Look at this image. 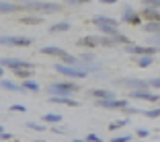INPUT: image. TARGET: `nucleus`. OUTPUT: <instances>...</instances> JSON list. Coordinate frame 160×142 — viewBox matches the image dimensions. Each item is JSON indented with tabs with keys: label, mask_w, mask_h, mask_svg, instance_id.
I'll return each instance as SVG.
<instances>
[{
	"label": "nucleus",
	"mask_w": 160,
	"mask_h": 142,
	"mask_svg": "<svg viewBox=\"0 0 160 142\" xmlns=\"http://www.w3.org/2000/svg\"><path fill=\"white\" fill-rule=\"evenodd\" d=\"M41 54H45V56H52V58H64L66 56V50H64V47H60V45H43L41 47Z\"/></svg>",
	"instance_id": "14"
},
{
	"label": "nucleus",
	"mask_w": 160,
	"mask_h": 142,
	"mask_svg": "<svg viewBox=\"0 0 160 142\" xmlns=\"http://www.w3.org/2000/svg\"><path fill=\"white\" fill-rule=\"evenodd\" d=\"M148 87H152V89H160V76L158 78H150V81H146Z\"/></svg>",
	"instance_id": "34"
},
{
	"label": "nucleus",
	"mask_w": 160,
	"mask_h": 142,
	"mask_svg": "<svg viewBox=\"0 0 160 142\" xmlns=\"http://www.w3.org/2000/svg\"><path fill=\"white\" fill-rule=\"evenodd\" d=\"M136 136L138 138H148V136H150V130H146V128H136Z\"/></svg>",
	"instance_id": "33"
},
{
	"label": "nucleus",
	"mask_w": 160,
	"mask_h": 142,
	"mask_svg": "<svg viewBox=\"0 0 160 142\" xmlns=\"http://www.w3.org/2000/svg\"><path fill=\"white\" fill-rule=\"evenodd\" d=\"M60 64H64V66H72V68H80V58L72 56V54H66V56L62 58ZM80 70H82V68H80Z\"/></svg>",
	"instance_id": "19"
},
{
	"label": "nucleus",
	"mask_w": 160,
	"mask_h": 142,
	"mask_svg": "<svg viewBox=\"0 0 160 142\" xmlns=\"http://www.w3.org/2000/svg\"><path fill=\"white\" fill-rule=\"evenodd\" d=\"M39 142H43V140H39Z\"/></svg>",
	"instance_id": "42"
},
{
	"label": "nucleus",
	"mask_w": 160,
	"mask_h": 142,
	"mask_svg": "<svg viewBox=\"0 0 160 142\" xmlns=\"http://www.w3.org/2000/svg\"><path fill=\"white\" fill-rule=\"evenodd\" d=\"M21 8V2H0V13L2 14H10V13H19Z\"/></svg>",
	"instance_id": "16"
},
{
	"label": "nucleus",
	"mask_w": 160,
	"mask_h": 142,
	"mask_svg": "<svg viewBox=\"0 0 160 142\" xmlns=\"http://www.w3.org/2000/svg\"><path fill=\"white\" fill-rule=\"evenodd\" d=\"M142 115H144V118H150V119H156V118H160V107L146 109V111H142Z\"/></svg>",
	"instance_id": "27"
},
{
	"label": "nucleus",
	"mask_w": 160,
	"mask_h": 142,
	"mask_svg": "<svg viewBox=\"0 0 160 142\" xmlns=\"http://www.w3.org/2000/svg\"><path fill=\"white\" fill-rule=\"evenodd\" d=\"M49 103H56V105H68V107H78V101L72 99V97H47Z\"/></svg>",
	"instance_id": "15"
},
{
	"label": "nucleus",
	"mask_w": 160,
	"mask_h": 142,
	"mask_svg": "<svg viewBox=\"0 0 160 142\" xmlns=\"http://www.w3.org/2000/svg\"><path fill=\"white\" fill-rule=\"evenodd\" d=\"M121 21H123V23H127V25H133V27H142V17H140V13H136L132 6H125V8H123Z\"/></svg>",
	"instance_id": "10"
},
{
	"label": "nucleus",
	"mask_w": 160,
	"mask_h": 142,
	"mask_svg": "<svg viewBox=\"0 0 160 142\" xmlns=\"http://www.w3.org/2000/svg\"><path fill=\"white\" fill-rule=\"evenodd\" d=\"M14 76L21 78V81H29V78L33 76V70H17V72H14Z\"/></svg>",
	"instance_id": "28"
},
{
	"label": "nucleus",
	"mask_w": 160,
	"mask_h": 142,
	"mask_svg": "<svg viewBox=\"0 0 160 142\" xmlns=\"http://www.w3.org/2000/svg\"><path fill=\"white\" fill-rule=\"evenodd\" d=\"M80 87L76 81H62V82H52L47 87L49 97H72V93H76Z\"/></svg>",
	"instance_id": "2"
},
{
	"label": "nucleus",
	"mask_w": 160,
	"mask_h": 142,
	"mask_svg": "<svg viewBox=\"0 0 160 142\" xmlns=\"http://www.w3.org/2000/svg\"><path fill=\"white\" fill-rule=\"evenodd\" d=\"M123 111H125V113L127 115H136V113H142V109H138V107H132V105H129V107H125V109H123Z\"/></svg>",
	"instance_id": "35"
},
{
	"label": "nucleus",
	"mask_w": 160,
	"mask_h": 142,
	"mask_svg": "<svg viewBox=\"0 0 160 142\" xmlns=\"http://www.w3.org/2000/svg\"><path fill=\"white\" fill-rule=\"evenodd\" d=\"M10 111H12V113H25V111H27V107H25V105H21V103H14V105H10Z\"/></svg>",
	"instance_id": "29"
},
{
	"label": "nucleus",
	"mask_w": 160,
	"mask_h": 142,
	"mask_svg": "<svg viewBox=\"0 0 160 142\" xmlns=\"http://www.w3.org/2000/svg\"><path fill=\"white\" fill-rule=\"evenodd\" d=\"M115 87H127L129 91H144L148 89L146 81H140V78H133V76H127V78H115Z\"/></svg>",
	"instance_id": "6"
},
{
	"label": "nucleus",
	"mask_w": 160,
	"mask_h": 142,
	"mask_svg": "<svg viewBox=\"0 0 160 142\" xmlns=\"http://www.w3.org/2000/svg\"><path fill=\"white\" fill-rule=\"evenodd\" d=\"M142 29L150 35H160V21H156V23H144Z\"/></svg>",
	"instance_id": "23"
},
{
	"label": "nucleus",
	"mask_w": 160,
	"mask_h": 142,
	"mask_svg": "<svg viewBox=\"0 0 160 142\" xmlns=\"http://www.w3.org/2000/svg\"><path fill=\"white\" fill-rule=\"evenodd\" d=\"M0 142H12V134L2 132V134H0Z\"/></svg>",
	"instance_id": "36"
},
{
	"label": "nucleus",
	"mask_w": 160,
	"mask_h": 142,
	"mask_svg": "<svg viewBox=\"0 0 160 142\" xmlns=\"http://www.w3.org/2000/svg\"><path fill=\"white\" fill-rule=\"evenodd\" d=\"M70 27H72V25L68 23V21H60V23L52 25L47 31H49V33H64V31H70Z\"/></svg>",
	"instance_id": "20"
},
{
	"label": "nucleus",
	"mask_w": 160,
	"mask_h": 142,
	"mask_svg": "<svg viewBox=\"0 0 160 142\" xmlns=\"http://www.w3.org/2000/svg\"><path fill=\"white\" fill-rule=\"evenodd\" d=\"M0 89L12 91V93H21V82H14V81H10V78H2V81H0Z\"/></svg>",
	"instance_id": "17"
},
{
	"label": "nucleus",
	"mask_w": 160,
	"mask_h": 142,
	"mask_svg": "<svg viewBox=\"0 0 160 142\" xmlns=\"http://www.w3.org/2000/svg\"><path fill=\"white\" fill-rule=\"evenodd\" d=\"M129 99H140V101H150V103H158L160 95L158 93H150V91H129L127 93V101Z\"/></svg>",
	"instance_id": "8"
},
{
	"label": "nucleus",
	"mask_w": 160,
	"mask_h": 142,
	"mask_svg": "<svg viewBox=\"0 0 160 142\" xmlns=\"http://www.w3.org/2000/svg\"><path fill=\"white\" fill-rule=\"evenodd\" d=\"M43 122L49 124V126H56V124L62 122V113H56V111H49V113L43 115Z\"/></svg>",
	"instance_id": "22"
},
{
	"label": "nucleus",
	"mask_w": 160,
	"mask_h": 142,
	"mask_svg": "<svg viewBox=\"0 0 160 142\" xmlns=\"http://www.w3.org/2000/svg\"><path fill=\"white\" fill-rule=\"evenodd\" d=\"M2 76H4V68H0V81H2Z\"/></svg>",
	"instance_id": "40"
},
{
	"label": "nucleus",
	"mask_w": 160,
	"mask_h": 142,
	"mask_svg": "<svg viewBox=\"0 0 160 142\" xmlns=\"http://www.w3.org/2000/svg\"><path fill=\"white\" fill-rule=\"evenodd\" d=\"M109 142H132V136L129 134H121V136H113Z\"/></svg>",
	"instance_id": "30"
},
{
	"label": "nucleus",
	"mask_w": 160,
	"mask_h": 142,
	"mask_svg": "<svg viewBox=\"0 0 160 142\" xmlns=\"http://www.w3.org/2000/svg\"><path fill=\"white\" fill-rule=\"evenodd\" d=\"M148 43H150L152 47H158V50H160V35H150Z\"/></svg>",
	"instance_id": "32"
},
{
	"label": "nucleus",
	"mask_w": 160,
	"mask_h": 142,
	"mask_svg": "<svg viewBox=\"0 0 160 142\" xmlns=\"http://www.w3.org/2000/svg\"><path fill=\"white\" fill-rule=\"evenodd\" d=\"M127 124H129V118H121V119H115V122H111L107 128H109V132H117V130L125 128Z\"/></svg>",
	"instance_id": "21"
},
{
	"label": "nucleus",
	"mask_w": 160,
	"mask_h": 142,
	"mask_svg": "<svg viewBox=\"0 0 160 142\" xmlns=\"http://www.w3.org/2000/svg\"><path fill=\"white\" fill-rule=\"evenodd\" d=\"M86 142H103V138L99 136V134H94V132H90V134H86V138H84Z\"/></svg>",
	"instance_id": "31"
},
{
	"label": "nucleus",
	"mask_w": 160,
	"mask_h": 142,
	"mask_svg": "<svg viewBox=\"0 0 160 142\" xmlns=\"http://www.w3.org/2000/svg\"><path fill=\"white\" fill-rule=\"evenodd\" d=\"M52 132H56V134H68V128H60V126H52Z\"/></svg>",
	"instance_id": "37"
},
{
	"label": "nucleus",
	"mask_w": 160,
	"mask_h": 142,
	"mask_svg": "<svg viewBox=\"0 0 160 142\" xmlns=\"http://www.w3.org/2000/svg\"><path fill=\"white\" fill-rule=\"evenodd\" d=\"M53 70L62 76H68V81H78V78H86V72L80 70V68H72V66H64V64H56Z\"/></svg>",
	"instance_id": "5"
},
{
	"label": "nucleus",
	"mask_w": 160,
	"mask_h": 142,
	"mask_svg": "<svg viewBox=\"0 0 160 142\" xmlns=\"http://www.w3.org/2000/svg\"><path fill=\"white\" fill-rule=\"evenodd\" d=\"M39 93V91H41V87L37 85V82L35 81H31V78H29V81H23L21 82V93Z\"/></svg>",
	"instance_id": "18"
},
{
	"label": "nucleus",
	"mask_w": 160,
	"mask_h": 142,
	"mask_svg": "<svg viewBox=\"0 0 160 142\" xmlns=\"http://www.w3.org/2000/svg\"><path fill=\"white\" fill-rule=\"evenodd\" d=\"M90 21H92V25H97L99 29H103V27H117L119 29V23L115 19H111V17H107V14H94Z\"/></svg>",
	"instance_id": "12"
},
{
	"label": "nucleus",
	"mask_w": 160,
	"mask_h": 142,
	"mask_svg": "<svg viewBox=\"0 0 160 142\" xmlns=\"http://www.w3.org/2000/svg\"><path fill=\"white\" fill-rule=\"evenodd\" d=\"M21 8L27 10V13H33V14H52V13H60L62 4L58 2H41V0H29V2H21Z\"/></svg>",
	"instance_id": "1"
},
{
	"label": "nucleus",
	"mask_w": 160,
	"mask_h": 142,
	"mask_svg": "<svg viewBox=\"0 0 160 142\" xmlns=\"http://www.w3.org/2000/svg\"><path fill=\"white\" fill-rule=\"evenodd\" d=\"M97 105L101 109H119V111H123L125 107H129V101L115 97V99H107V101H97Z\"/></svg>",
	"instance_id": "9"
},
{
	"label": "nucleus",
	"mask_w": 160,
	"mask_h": 142,
	"mask_svg": "<svg viewBox=\"0 0 160 142\" xmlns=\"http://www.w3.org/2000/svg\"><path fill=\"white\" fill-rule=\"evenodd\" d=\"M0 68H10L12 72L17 70H33V64L23 58H0Z\"/></svg>",
	"instance_id": "3"
},
{
	"label": "nucleus",
	"mask_w": 160,
	"mask_h": 142,
	"mask_svg": "<svg viewBox=\"0 0 160 142\" xmlns=\"http://www.w3.org/2000/svg\"><path fill=\"white\" fill-rule=\"evenodd\" d=\"M72 142H86V140H84V138H74Z\"/></svg>",
	"instance_id": "39"
},
{
	"label": "nucleus",
	"mask_w": 160,
	"mask_h": 142,
	"mask_svg": "<svg viewBox=\"0 0 160 142\" xmlns=\"http://www.w3.org/2000/svg\"><path fill=\"white\" fill-rule=\"evenodd\" d=\"M21 23H25V25H37V23H41V17H37V14H29V17H23V19H21Z\"/></svg>",
	"instance_id": "26"
},
{
	"label": "nucleus",
	"mask_w": 160,
	"mask_h": 142,
	"mask_svg": "<svg viewBox=\"0 0 160 142\" xmlns=\"http://www.w3.org/2000/svg\"><path fill=\"white\" fill-rule=\"evenodd\" d=\"M125 52H129V54H133V56H138V58H142V56H152L154 58V54H158L160 50L158 47H152V45H125Z\"/></svg>",
	"instance_id": "7"
},
{
	"label": "nucleus",
	"mask_w": 160,
	"mask_h": 142,
	"mask_svg": "<svg viewBox=\"0 0 160 142\" xmlns=\"http://www.w3.org/2000/svg\"><path fill=\"white\" fill-rule=\"evenodd\" d=\"M68 4H70V6H84L86 2H82V0H70Z\"/></svg>",
	"instance_id": "38"
},
{
	"label": "nucleus",
	"mask_w": 160,
	"mask_h": 142,
	"mask_svg": "<svg viewBox=\"0 0 160 142\" xmlns=\"http://www.w3.org/2000/svg\"><path fill=\"white\" fill-rule=\"evenodd\" d=\"M136 64L140 68H150L152 64H154V58H152V56H142V58H138V60H136Z\"/></svg>",
	"instance_id": "24"
},
{
	"label": "nucleus",
	"mask_w": 160,
	"mask_h": 142,
	"mask_svg": "<svg viewBox=\"0 0 160 142\" xmlns=\"http://www.w3.org/2000/svg\"><path fill=\"white\" fill-rule=\"evenodd\" d=\"M25 126H27L29 130H35V132H45V130H47V126H43V124L35 122V119H31V122H27Z\"/></svg>",
	"instance_id": "25"
},
{
	"label": "nucleus",
	"mask_w": 160,
	"mask_h": 142,
	"mask_svg": "<svg viewBox=\"0 0 160 142\" xmlns=\"http://www.w3.org/2000/svg\"><path fill=\"white\" fill-rule=\"evenodd\" d=\"M140 17L146 19V23H156V21H160V10L144 2V10H140Z\"/></svg>",
	"instance_id": "11"
},
{
	"label": "nucleus",
	"mask_w": 160,
	"mask_h": 142,
	"mask_svg": "<svg viewBox=\"0 0 160 142\" xmlns=\"http://www.w3.org/2000/svg\"><path fill=\"white\" fill-rule=\"evenodd\" d=\"M2 132H6V130H4V126H0V134H2Z\"/></svg>",
	"instance_id": "41"
},
{
	"label": "nucleus",
	"mask_w": 160,
	"mask_h": 142,
	"mask_svg": "<svg viewBox=\"0 0 160 142\" xmlns=\"http://www.w3.org/2000/svg\"><path fill=\"white\" fill-rule=\"evenodd\" d=\"M88 95L94 101H107V99H115V97H117L115 93H111V91H107V89H92V91H88Z\"/></svg>",
	"instance_id": "13"
},
{
	"label": "nucleus",
	"mask_w": 160,
	"mask_h": 142,
	"mask_svg": "<svg viewBox=\"0 0 160 142\" xmlns=\"http://www.w3.org/2000/svg\"><path fill=\"white\" fill-rule=\"evenodd\" d=\"M33 39L27 35H0V45H10V47H29Z\"/></svg>",
	"instance_id": "4"
}]
</instances>
